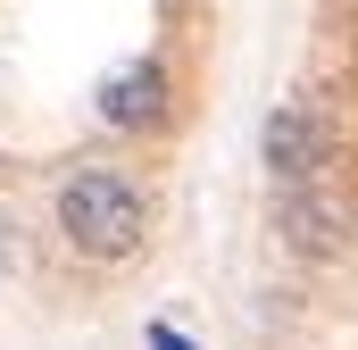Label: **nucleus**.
<instances>
[{"mask_svg": "<svg viewBox=\"0 0 358 350\" xmlns=\"http://www.w3.org/2000/svg\"><path fill=\"white\" fill-rule=\"evenodd\" d=\"M275 234L292 259H342L350 251V200L308 175V183H275Z\"/></svg>", "mask_w": 358, "mask_h": 350, "instance_id": "obj_2", "label": "nucleus"}, {"mask_svg": "<svg viewBox=\"0 0 358 350\" xmlns=\"http://www.w3.org/2000/svg\"><path fill=\"white\" fill-rule=\"evenodd\" d=\"M8 259H17V225L0 217V275H8Z\"/></svg>", "mask_w": 358, "mask_h": 350, "instance_id": "obj_6", "label": "nucleus"}, {"mask_svg": "<svg viewBox=\"0 0 358 350\" xmlns=\"http://www.w3.org/2000/svg\"><path fill=\"white\" fill-rule=\"evenodd\" d=\"M259 159H267L275 183H308V175L325 167V117L308 100H275L267 134H259Z\"/></svg>", "mask_w": 358, "mask_h": 350, "instance_id": "obj_4", "label": "nucleus"}, {"mask_svg": "<svg viewBox=\"0 0 358 350\" xmlns=\"http://www.w3.org/2000/svg\"><path fill=\"white\" fill-rule=\"evenodd\" d=\"M167 108H176L167 59H125V67L100 84V125H108V134H159Z\"/></svg>", "mask_w": 358, "mask_h": 350, "instance_id": "obj_3", "label": "nucleus"}, {"mask_svg": "<svg viewBox=\"0 0 358 350\" xmlns=\"http://www.w3.org/2000/svg\"><path fill=\"white\" fill-rule=\"evenodd\" d=\"M167 8H183V0H167Z\"/></svg>", "mask_w": 358, "mask_h": 350, "instance_id": "obj_7", "label": "nucleus"}, {"mask_svg": "<svg viewBox=\"0 0 358 350\" xmlns=\"http://www.w3.org/2000/svg\"><path fill=\"white\" fill-rule=\"evenodd\" d=\"M59 234L92 267H117L150 242V192L125 167H76L59 183Z\"/></svg>", "mask_w": 358, "mask_h": 350, "instance_id": "obj_1", "label": "nucleus"}, {"mask_svg": "<svg viewBox=\"0 0 358 350\" xmlns=\"http://www.w3.org/2000/svg\"><path fill=\"white\" fill-rule=\"evenodd\" d=\"M150 350H200L192 334H176V326H150Z\"/></svg>", "mask_w": 358, "mask_h": 350, "instance_id": "obj_5", "label": "nucleus"}]
</instances>
